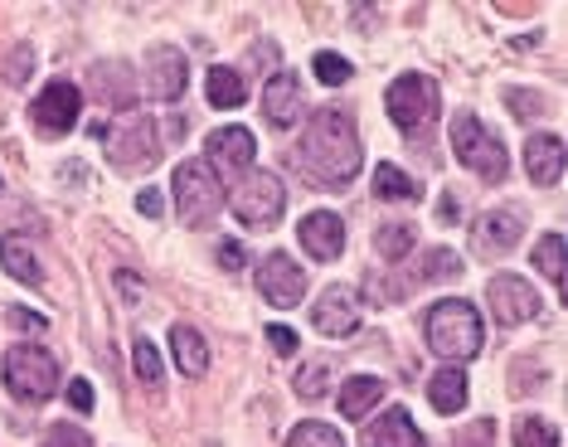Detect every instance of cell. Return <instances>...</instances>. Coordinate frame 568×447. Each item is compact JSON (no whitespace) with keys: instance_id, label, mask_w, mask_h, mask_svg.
Returning <instances> with one entry per match:
<instances>
[{"instance_id":"cell-20","label":"cell","mask_w":568,"mask_h":447,"mask_svg":"<svg viewBox=\"0 0 568 447\" xmlns=\"http://www.w3.org/2000/svg\"><path fill=\"white\" fill-rule=\"evenodd\" d=\"M171 355L185 375H204V369H210V346H204V336L185 322L171 326Z\"/></svg>"},{"instance_id":"cell-11","label":"cell","mask_w":568,"mask_h":447,"mask_svg":"<svg viewBox=\"0 0 568 447\" xmlns=\"http://www.w3.org/2000/svg\"><path fill=\"white\" fill-rule=\"evenodd\" d=\"M79 112H83V93L69 79L44 83V93L30 102V118H34V126H40L44 136H63L73 122H79Z\"/></svg>"},{"instance_id":"cell-23","label":"cell","mask_w":568,"mask_h":447,"mask_svg":"<svg viewBox=\"0 0 568 447\" xmlns=\"http://www.w3.org/2000/svg\"><path fill=\"white\" fill-rule=\"evenodd\" d=\"M520 234H525V220L515 210H490L486 220H481V244L496 248V253L515 248V238H520Z\"/></svg>"},{"instance_id":"cell-4","label":"cell","mask_w":568,"mask_h":447,"mask_svg":"<svg viewBox=\"0 0 568 447\" xmlns=\"http://www.w3.org/2000/svg\"><path fill=\"white\" fill-rule=\"evenodd\" d=\"M93 136L102 146H108L112 165H122V171H151V165L161 161V142H156V122L141 118V112H126L122 126H93Z\"/></svg>"},{"instance_id":"cell-38","label":"cell","mask_w":568,"mask_h":447,"mask_svg":"<svg viewBox=\"0 0 568 447\" xmlns=\"http://www.w3.org/2000/svg\"><path fill=\"white\" fill-rule=\"evenodd\" d=\"M243 258H248V253H243L239 238H229V244H219V267H229V273H239Z\"/></svg>"},{"instance_id":"cell-24","label":"cell","mask_w":568,"mask_h":447,"mask_svg":"<svg viewBox=\"0 0 568 447\" xmlns=\"http://www.w3.org/2000/svg\"><path fill=\"white\" fill-rule=\"evenodd\" d=\"M413 244H418V234H413V224H404V220L379 224V234H374V248H379V258H389V263L408 258Z\"/></svg>"},{"instance_id":"cell-13","label":"cell","mask_w":568,"mask_h":447,"mask_svg":"<svg viewBox=\"0 0 568 447\" xmlns=\"http://www.w3.org/2000/svg\"><path fill=\"white\" fill-rule=\"evenodd\" d=\"M185 83H190V63L175 44H156L146 54V98L156 102H175L185 98Z\"/></svg>"},{"instance_id":"cell-18","label":"cell","mask_w":568,"mask_h":447,"mask_svg":"<svg viewBox=\"0 0 568 447\" xmlns=\"http://www.w3.org/2000/svg\"><path fill=\"white\" fill-rule=\"evenodd\" d=\"M263 118L282 126V132L302 118V83H296V73H277V79L263 88Z\"/></svg>"},{"instance_id":"cell-31","label":"cell","mask_w":568,"mask_h":447,"mask_svg":"<svg viewBox=\"0 0 568 447\" xmlns=\"http://www.w3.org/2000/svg\"><path fill=\"white\" fill-rule=\"evenodd\" d=\"M287 447H345V438L331 424H302V428H292Z\"/></svg>"},{"instance_id":"cell-33","label":"cell","mask_w":568,"mask_h":447,"mask_svg":"<svg viewBox=\"0 0 568 447\" xmlns=\"http://www.w3.org/2000/svg\"><path fill=\"white\" fill-rule=\"evenodd\" d=\"M296 394L302 399H321L326 394V360H306L302 375H296Z\"/></svg>"},{"instance_id":"cell-3","label":"cell","mask_w":568,"mask_h":447,"mask_svg":"<svg viewBox=\"0 0 568 447\" xmlns=\"http://www.w3.org/2000/svg\"><path fill=\"white\" fill-rule=\"evenodd\" d=\"M452 156H457V165L481 175V181H506V171H510L506 146L476 122V112H457L452 118Z\"/></svg>"},{"instance_id":"cell-43","label":"cell","mask_w":568,"mask_h":447,"mask_svg":"<svg viewBox=\"0 0 568 447\" xmlns=\"http://www.w3.org/2000/svg\"><path fill=\"white\" fill-rule=\"evenodd\" d=\"M443 224H457V200H443Z\"/></svg>"},{"instance_id":"cell-36","label":"cell","mask_w":568,"mask_h":447,"mask_svg":"<svg viewBox=\"0 0 568 447\" xmlns=\"http://www.w3.org/2000/svg\"><path fill=\"white\" fill-rule=\"evenodd\" d=\"M447 273H462V263L452 258L447 248H433L428 253V267H423V277H447Z\"/></svg>"},{"instance_id":"cell-40","label":"cell","mask_w":568,"mask_h":447,"mask_svg":"<svg viewBox=\"0 0 568 447\" xmlns=\"http://www.w3.org/2000/svg\"><path fill=\"white\" fill-rule=\"evenodd\" d=\"M267 341H273L277 355H292L296 351V331H287V326H267Z\"/></svg>"},{"instance_id":"cell-39","label":"cell","mask_w":568,"mask_h":447,"mask_svg":"<svg viewBox=\"0 0 568 447\" xmlns=\"http://www.w3.org/2000/svg\"><path fill=\"white\" fill-rule=\"evenodd\" d=\"M69 404L79 408V414H88V408H93V385H88V379H69Z\"/></svg>"},{"instance_id":"cell-12","label":"cell","mask_w":568,"mask_h":447,"mask_svg":"<svg viewBox=\"0 0 568 447\" xmlns=\"http://www.w3.org/2000/svg\"><path fill=\"white\" fill-rule=\"evenodd\" d=\"M257 297L282 306V312H287V306H302V297H306L302 263H292L287 253H267L263 267H257Z\"/></svg>"},{"instance_id":"cell-42","label":"cell","mask_w":568,"mask_h":447,"mask_svg":"<svg viewBox=\"0 0 568 447\" xmlns=\"http://www.w3.org/2000/svg\"><path fill=\"white\" fill-rule=\"evenodd\" d=\"M10 326H30V331H44V316H30L24 306H10Z\"/></svg>"},{"instance_id":"cell-9","label":"cell","mask_w":568,"mask_h":447,"mask_svg":"<svg viewBox=\"0 0 568 447\" xmlns=\"http://www.w3.org/2000/svg\"><path fill=\"white\" fill-rule=\"evenodd\" d=\"M486 302H490L496 326H525V322H535V316H539L535 287H529L525 277H515V273H496V277H490Z\"/></svg>"},{"instance_id":"cell-2","label":"cell","mask_w":568,"mask_h":447,"mask_svg":"<svg viewBox=\"0 0 568 447\" xmlns=\"http://www.w3.org/2000/svg\"><path fill=\"white\" fill-rule=\"evenodd\" d=\"M423 336H428L433 355H443L447 365H462V360H476L486 346V331H481V316H476L471 302L462 297H447L437 302L423 322Z\"/></svg>"},{"instance_id":"cell-22","label":"cell","mask_w":568,"mask_h":447,"mask_svg":"<svg viewBox=\"0 0 568 447\" xmlns=\"http://www.w3.org/2000/svg\"><path fill=\"white\" fill-rule=\"evenodd\" d=\"M0 267H6L10 277H16V283H44V267H40V258H34L30 253V244H24V238H0Z\"/></svg>"},{"instance_id":"cell-30","label":"cell","mask_w":568,"mask_h":447,"mask_svg":"<svg viewBox=\"0 0 568 447\" xmlns=\"http://www.w3.org/2000/svg\"><path fill=\"white\" fill-rule=\"evenodd\" d=\"M515 447H559V433H554V424L529 414L515 424Z\"/></svg>"},{"instance_id":"cell-26","label":"cell","mask_w":568,"mask_h":447,"mask_svg":"<svg viewBox=\"0 0 568 447\" xmlns=\"http://www.w3.org/2000/svg\"><path fill=\"white\" fill-rule=\"evenodd\" d=\"M93 88H98L102 98L112 93V108H126V112H132L136 93H132V79H126V69H122V63H108V69H102V63H98V69H93Z\"/></svg>"},{"instance_id":"cell-41","label":"cell","mask_w":568,"mask_h":447,"mask_svg":"<svg viewBox=\"0 0 568 447\" xmlns=\"http://www.w3.org/2000/svg\"><path fill=\"white\" fill-rule=\"evenodd\" d=\"M136 210H141V214H146V220H156V214L165 210L161 190H151V185H146V190H141V195H136Z\"/></svg>"},{"instance_id":"cell-15","label":"cell","mask_w":568,"mask_h":447,"mask_svg":"<svg viewBox=\"0 0 568 447\" xmlns=\"http://www.w3.org/2000/svg\"><path fill=\"white\" fill-rule=\"evenodd\" d=\"M296 234H302V248L312 253V258H321V263H335L341 258V248H345V224H341V214L335 210L306 214Z\"/></svg>"},{"instance_id":"cell-27","label":"cell","mask_w":568,"mask_h":447,"mask_svg":"<svg viewBox=\"0 0 568 447\" xmlns=\"http://www.w3.org/2000/svg\"><path fill=\"white\" fill-rule=\"evenodd\" d=\"M210 102L214 108H243V79L234 69H224V63H219V69H210Z\"/></svg>"},{"instance_id":"cell-5","label":"cell","mask_w":568,"mask_h":447,"mask_svg":"<svg viewBox=\"0 0 568 447\" xmlns=\"http://www.w3.org/2000/svg\"><path fill=\"white\" fill-rule=\"evenodd\" d=\"M6 389L20 404H44L59 389V365L44 346H10L6 351Z\"/></svg>"},{"instance_id":"cell-8","label":"cell","mask_w":568,"mask_h":447,"mask_svg":"<svg viewBox=\"0 0 568 447\" xmlns=\"http://www.w3.org/2000/svg\"><path fill=\"white\" fill-rule=\"evenodd\" d=\"M229 204H234V214L243 224L253 228H273L282 220V204H287V190H282L277 175L257 171V175H243V185L229 195Z\"/></svg>"},{"instance_id":"cell-21","label":"cell","mask_w":568,"mask_h":447,"mask_svg":"<svg viewBox=\"0 0 568 447\" xmlns=\"http://www.w3.org/2000/svg\"><path fill=\"white\" fill-rule=\"evenodd\" d=\"M428 399H433L437 414H462V408H467V375H462L457 365L437 369L428 379Z\"/></svg>"},{"instance_id":"cell-7","label":"cell","mask_w":568,"mask_h":447,"mask_svg":"<svg viewBox=\"0 0 568 447\" xmlns=\"http://www.w3.org/2000/svg\"><path fill=\"white\" fill-rule=\"evenodd\" d=\"M384 108H389L394 126H404V132H423V126L437 118V83L428 79V73H404V79L389 83Z\"/></svg>"},{"instance_id":"cell-6","label":"cell","mask_w":568,"mask_h":447,"mask_svg":"<svg viewBox=\"0 0 568 447\" xmlns=\"http://www.w3.org/2000/svg\"><path fill=\"white\" fill-rule=\"evenodd\" d=\"M175 210L190 228H204L219 210H224V185L214 181L204 161H185L175 171Z\"/></svg>"},{"instance_id":"cell-16","label":"cell","mask_w":568,"mask_h":447,"mask_svg":"<svg viewBox=\"0 0 568 447\" xmlns=\"http://www.w3.org/2000/svg\"><path fill=\"white\" fill-rule=\"evenodd\" d=\"M359 447H423V433L408 418V408H389V414H379L374 424H365Z\"/></svg>"},{"instance_id":"cell-1","label":"cell","mask_w":568,"mask_h":447,"mask_svg":"<svg viewBox=\"0 0 568 447\" xmlns=\"http://www.w3.org/2000/svg\"><path fill=\"white\" fill-rule=\"evenodd\" d=\"M296 165L321 185V190H345L359 171V136L351 112H316L302 132V146H296Z\"/></svg>"},{"instance_id":"cell-29","label":"cell","mask_w":568,"mask_h":447,"mask_svg":"<svg viewBox=\"0 0 568 447\" xmlns=\"http://www.w3.org/2000/svg\"><path fill=\"white\" fill-rule=\"evenodd\" d=\"M312 69H316V79L326 83V88H341V83H351V59L345 54H335V49H321V54L312 59Z\"/></svg>"},{"instance_id":"cell-17","label":"cell","mask_w":568,"mask_h":447,"mask_svg":"<svg viewBox=\"0 0 568 447\" xmlns=\"http://www.w3.org/2000/svg\"><path fill=\"white\" fill-rule=\"evenodd\" d=\"M525 171L535 185H559L564 181V136L539 132L525 142Z\"/></svg>"},{"instance_id":"cell-25","label":"cell","mask_w":568,"mask_h":447,"mask_svg":"<svg viewBox=\"0 0 568 447\" xmlns=\"http://www.w3.org/2000/svg\"><path fill=\"white\" fill-rule=\"evenodd\" d=\"M374 195H379V200H418L423 185L413 181L408 171H398V165L384 161L379 171H374Z\"/></svg>"},{"instance_id":"cell-37","label":"cell","mask_w":568,"mask_h":447,"mask_svg":"<svg viewBox=\"0 0 568 447\" xmlns=\"http://www.w3.org/2000/svg\"><path fill=\"white\" fill-rule=\"evenodd\" d=\"M24 73H34V49H16V54H10V69H6V79L10 83H24Z\"/></svg>"},{"instance_id":"cell-28","label":"cell","mask_w":568,"mask_h":447,"mask_svg":"<svg viewBox=\"0 0 568 447\" xmlns=\"http://www.w3.org/2000/svg\"><path fill=\"white\" fill-rule=\"evenodd\" d=\"M535 263H539V273L549 277L554 287L564 292V234H545L535 244Z\"/></svg>"},{"instance_id":"cell-35","label":"cell","mask_w":568,"mask_h":447,"mask_svg":"<svg viewBox=\"0 0 568 447\" xmlns=\"http://www.w3.org/2000/svg\"><path fill=\"white\" fill-rule=\"evenodd\" d=\"M490 443H496V424H490V418L471 424L467 433H457V447H490Z\"/></svg>"},{"instance_id":"cell-34","label":"cell","mask_w":568,"mask_h":447,"mask_svg":"<svg viewBox=\"0 0 568 447\" xmlns=\"http://www.w3.org/2000/svg\"><path fill=\"white\" fill-rule=\"evenodd\" d=\"M40 447H93V443H88V433H83V428L54 424V428L44 433V443H40Z\"/></svg>"},{"instance_id":"cell-19","label":"cell","mask_w":568,"mask_h":447,"mask_svg":"<svg viewBox=\"0 0 568 447\" xmlns=\"http://www.w3.org/2000/svg\"><path fill=\"white\" fill-rule=\"evenodd\" d=\"M384 399V379L374 375H355L341 385V418H351V424H359V418H369V408Z\"/></svg>"},{"instance_id":"cell-10","label":"cell","mask_w":568,"mask_h":447,"mask_svg":"<svg viewBox=\"0 0 568 447\" xmlns=\"http://www.w3.org/2000/svg\"><path fill=\"white\" fill-rule=\"evenodd\" d=\"M253 156H257V142H253L248 126H224V132L210 136V161L204 165H210V175L224 185V181H243Z\"/></svg>"},{"instance_id":"cell-14","label":"cell","mask_w":568,"mask_h":447,"mask_svg":"<svg viewBox=\"0 0 568 447\" xmlns=\"http://www.w3.org/2000/svg\"><path fill=\"white\" fill-rule=\"evenodd\" d=\"M312 326H316V336H331V341L355 336V326H359L355 297L345 287H331L326 297H316V306H312Z\"/></svg>"},{"instance_id":"cell-32","label":"cell","mask_w":568,"mask_h":447,"mask_svg":"<svg viewBox=\"0 0 568 447\" xmlns=\"http://www.w3.org/2000/svg\"><path fill=\"white\" fill-rule=\"evenodd\" d=\"M132 360H136V375H141V385H161V355L156 346H151L146 336L132 346Z\"/></svg>"}]
</instances>
